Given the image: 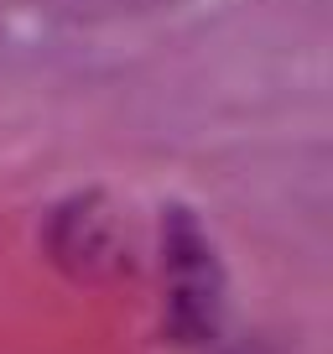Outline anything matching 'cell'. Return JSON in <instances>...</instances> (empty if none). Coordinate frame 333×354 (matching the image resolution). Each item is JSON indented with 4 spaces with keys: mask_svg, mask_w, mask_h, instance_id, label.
I'll return each mask as SVG.
<instances>
[{
    "mask_svg": "<svg viewBox=\"0 0 333 354\" xmlns=\"http://www.w3.org/2000/svg\"><path fill=\"white\" fill-rule=\"evenodd\" d=\"M166 281H172V323L188 339H203L219 323V266L203 230L182 209L166 219Z\"/></svg>",
    "mask_w": 333,
    "mask_h": 354,
    "instance_id": "6da1fadb",
    "label": "cell"
}]
</instances>
